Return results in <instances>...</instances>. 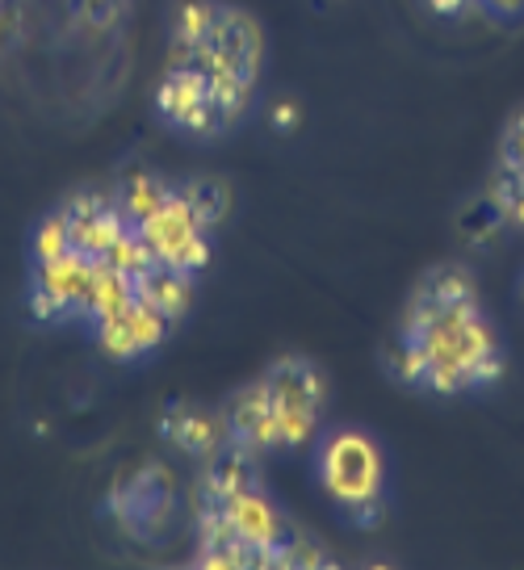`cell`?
I'll return each mask as SVG.
<instances>
[{
	"label": "cell",
	"instance_id": "obj_19",
	"mask_svg": "<svg viewBox=\"0 0 524 570\" xmlns=\"http://www.w3.org/2000/svg\"><path fill=\"white\" fill-rule=\"evenodd\" d=\"M428 9L441 13V18H457V13H466V9H471V0H428Z\"/></svg>",
	"mask_w": 524,
	"mask_h": 570
},
{
	"label": "cell",
	"instance_id": "obj_15",
	"mask_svg": "<svg viewBox=\"0 0 524 570\" xmlns=\"http://www.w3.org/2000/svg\"><path fill=\"white\" fill-rule=\"evenodd\" d=\"M130 0H68V13L80 30L89 35H109L113 26H122Z\"/></svg>",
	"mask_w": 524,
	"mask_h": 570
},
{
	"label": "cell",
	"instance_id": "obj_3",
	"mask_svg": "<svg viewBox=\"0 0 524 570\" xmlns=\"http://www.w3.org/2000/svg\"><path fill=\"white\" fill-rule=\"evenodd\" d=\"M106 508L109 517L122 524V533L144 541V546H156L160 533L168 529V520H172V508H177L172 474L156 462L139 465L135 474H122L109 487Z\"/></svg>",
	"mask_w": 524,
	"mask_h": 570
},
{
	"label": "cell",
	"instance_id": "obj_16",
	"mask_svg": "<svg viewBox=\"0 0 524 570\" xmlns=\"http://www.w3.org/2000/svg\"><path fill=\"white\" fill-rule=\"evenodd\" d=\"M491 202H495V210H500L504 223L524 227V168L504 164L500 177H495V185H491Z\"/></svg>",
	"mask_w": 524,
	"mask_h": 570
},
{
	"label": "cell",
	"instance_id": "obj_1",
	"mask_svg": "<svg viewBox=\"0 0 524 570\" xmlns=\"http://www.w3.org/2000/svg\"><path fill=\"white\" fill-rule=\"evenodd\" d=\"M504 374V348L483 315L471 273L441 265L416 285L403 332H398V377L433 394H462L491 386Z\"/></svg>",
	"mask_w": 524,
	"mask_h": 570
},
{
	"label": "cell",
	"instance_id": "obj_6",
	"mask_svg": "<svg viewBox=\"0 0 524 570\" xmlns=\"http://www.w3.org/2000/svg\"><path fill=\"white\" fill-rule=\"evenodd\" d=\"M139 239L147 244V252L164 261V265L181 268L185 277H198L201 268L210 265V239L206 227L189 214V206L181 202V194L164 197L156 210L139 223Z\"/></svg>",
	"mask_w": 524,
	"mask_h": 570
},
{
	"label": "cell",
	"instance_id": "obj_7",
	"mask_svg": "<svg viewBox=\"0 0 524 570\" xmlns=\"http://www.w3.org/2000/svg\"><path fill=\"white\" fill-rule=\"evenodd\" d=\"M92 327H97V344L113 361H139L151 348H160L172 323L164 320L160 311H151L139 294H127V298H118V303L109 306Z\"/></svg>",
	"mask_w": 524,
	"mask_h": 570
},
{
	"label": "cell",
	"instance_id": "obj_20",
	"mask_svg": "<svg viewBox=\"0 0 524 570\" xmlns=\"http://www.w3.org/2000/svg\"><path fill=\"white\" fill-rule=\"evenodd\" d=\"M521 298H524V277H521Z\"/></svg>",
	"mask_w": 524,
	"mask_h": 570
},
{
	"label": "cell",
	"instance_id": "obj_10",
	"mask_svg": "<svg viewBox=\"0 0 524 570\" xmlns=\"http://www.w3.org/2000/svg\"><path fill=\"white\" fill-rule=\"evenodd\" d=\"M248 487H256V449L239 445L236 436H227L206 458L201 491H206V499H231L239 491H248Z\"/></svg>",
	"mask_w": 524,
	"mask_h": 570
},
{
	"label": "cell",
	"instance_id": "obj_9",
	"mask_svg": "<svg viewBox=\"0 0 524 570\" xmlns=\"http://www.w3.org/2000/svg\"><path fill=\"white\" fill-rule=\"evenodd\" d=\"M156 428L168 445L194 462H206L227 441V415L215 407H201V403H168Z\"/></svg>",
	"mask_w": 524,
	"mask_h": 570
},
{
	"label": "cell",
	"instance_id": "obj_2",
	"mask_svg": "<svg viewBox=\"0 0 524 570\" xmlns=\"http://www.w3.org/2000/svg\"><path fill=\"white\" fill-rule=\"evenodd\" d=\"M256 382H260L265 403H269V411H273L277 449L310 441L319 420H324V403H327L324 370H319L310 356H281V361H273Z\"/></svg>",
	"mask_w": 524,
	"mask_h": 570
},
{
	"label": "cell",
	"instance_id": "obj_17",
	"mask_svg": "<svg viewBox=\"0 0 524 570\" xmlns=\"http://www.w3.org/2000/svg\"><path fill=\"white\" fill-rule=\"evenodd\" d=\"M500 164H512V168H524V114H516L504 130V142H500Z\"/></svg>",
	"mask_w": 524,
	"mask_h": 570
},
{
	"label": "cell",
	"instance_id": "obj_4",
	"mask_svg": "<svg viewBox=\"0 0 524 570\" xmlns=\"http://www.w3.org/2000/svg\"><path fill=\"white\" fill-rule=\"evenodd\" d=\"M156 109L172 130L198 135V139L223 135V122L210 101V76L198 51H172V63L156 85Z\"/></svg>",
	"mask_w": 524,
	"mask_h": 570
},
{
	"label": "cell",
	"instance_id": "obj_18",
	"mask_svg": "<svg viewBox=\"0 0 524 570\" xmlns=\"http://www.w3.org/2000/svg\"><path fill=\"white\" fill-rule=\"evenodd\" d=\"M471 4H478V9L495 21H521L524 18V0H471Z\"/></svg>",
	"mask_w": 524,
	"mask_h": 570
},
{
	"label": "cell",
	"instance_id": "obj_13",
	"mask_svg": "<svg viewBox=\"0 0 524 570\" xmlns=\"http://www.w3.org/2000/svg\"><path fill=\"white\" fill-rule=\"evenodd\" d=\"M177 194H181V202L189 206V214L198 218L206 232H210V227H218V223L231 214V189H227L223 180H215V177L185 180V185H177Z\"/></svg>",
	"mask_w": 524,
	"mask_h": 570
},
{
	"label": "cell",
	"instance_id": "obj_11",
	"mask_svg": "<svg viewBox=\"0 0 524 570\" xmlns=\"http://www.w3.org/2000/svg\"><path fill=\"white\" fill-rule=\"evenodd\" d=\"M135 294H139L151 311H160L168 323H177L185 311H189V298H194V277H185L181 268L164 265V261H151V265L139 273Z\"/></svg>",
	"mask_w": 524,
	"mask_h": 570
},
{
	"label": "cell",
	"instance_id": "obj_8",
	"mask_svg": "<svg viewBox=\"0 0 524 570\" xmlns=\"http://www.w3.org/2000/svg\"><path fill=\"white\" fill-rule=\"evenodd\" d=\"M201 55L215 63V68L239 76L244 85H256V71H260V55H265V38L256 26L253 13L223 4L215 21V35L201 47Z\"/></svg>",
	"mask_w": 524,
	"mask_h": 570
},
{
	"label": "cell",
	"instance_id": "obj_12",
	"mask_svg": "<svg viewBox=\"0 0 524 570\" xmlns=\"http://www.w3.org/2000/svg\"><path fill=\"white\" fill-rule=\"evenodd\" d=\"M218 0H177L172 9V51H201L218 21Z\"/></svg>",
	"mask_w": 524,
	"mask_h": 570
},
{
	"label": "cell",
	"instance_id": "obj_14",
	"mask_svg": "<svg viewBox=\"0 0 524 570\" xmlns=\"http://www.w3.org/2000/svg\"><path fill=\"white\" fill-rule=\"evenodd\" d=\"M168 194H172V185H168V180L151 177V173H139V177H130V180H122V185H118L113 202H118V210L127 214L130 223L139 227V223H144L147 214L156 210Z\"/></svg>",
	"mask_w": 524,
	"mask_h": 570
},
{
	"label": "cell",
	"instance_id": "obj_5",
	"mask_svg": "<svg viewBox=\"0 0 524 570\" xmlns=\"http://www.w3.org/2000/svg\"><path fill=\"white\" fill-rule=\"evenodd\" d=\"M382 453L378 445L365 436V432H332L319 449V479H324L327 495H336L348 508V503H365V499L382 495Z\"/></svg>",
	"mask_w": 524,
	"mask_h": 570
}]
</instances>
